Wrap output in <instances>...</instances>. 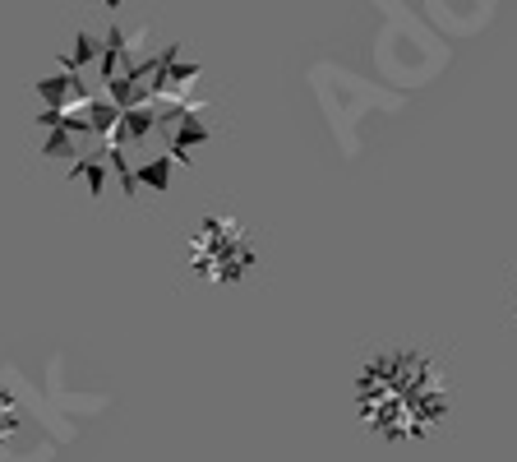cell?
I'll return each instance as SVG.
<instances>
[{"label": "cell", "mask_w": 517, "mask_h": 462, "mask_svg": "<svg viewBox=\"0 0 517 462\" xmlns=\"http://www.w3.org/2000/svg\"><path fill=\"white\" fill-rule=\"evenodd\" d=\"M185 268L204 287H245L259 273V241L236 213H204L185 241Z\"/></svg>", "instance_id": "7a4b0ae2"}, {"label": "cell", "mask_w": 517, "mask_h": 462, "mask_svg": "<svg viewBox=\"0 0 517 462\" xmlns=\"http://www.w3.org/2000/svg\"><path fill=\"white\" fill-rule=\"evenodd\" d=\"M19 430H24V407H19V398H14L5 384H0V449H5V444H14V439H19Z\"/></svg>", "instance_id": "3957f363"}, {"label": "cell", "mask_w": 517, "mask_h": 462, "mask_svg": "<svg viewBox=\"0 0 517 462\" xmlns=\"http://www.w3.org/2000/svg\"><path fill=\"white\" fill-rule=\"evenodd\" d=\"M351 412L379 444H425L453 416V379L425 347L388 342L356 365Z\"/></svg>", "instance_id": "6da1fadb"}]
</instances>
